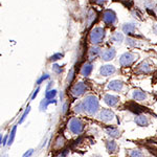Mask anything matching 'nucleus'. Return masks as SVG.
Wrapping results in <instances>:
<instances>
[{
    "mask_svg": "<svg viewBox=\"0 0 157 157\" xmlns=\"http://www.w3.org/2000/svg\"><path fill=\"white\" fill-rule=\"evenodd\" d=\"M86 90H87V87H86L85 83L78 82L72 86L71 90H70V93H71V95L73 98H78L84 94Z\"/></svg>",
    "mask_w": 157,
    "mask_h": 157,
    "instance_id": "39448f33",
    "label": "nucleus"
},
{
    "mask_svg": "<svg viewBox=\"0 0 157 157\" xmlns=\"http://www.w3.org/2000/svg\"><path fill=\"white\" fill-rule=\"evenodd\" d=\"M61 58H63V54H60V52H58V54H56L54 56H52L50 57V61H58L60 60Z\"/></svg>",
    "mask_w": 157,
    "mask_h": 157,
    "instance_id": "c756f323",
    "label": "nucleus"
},
{
    "mask_svg": "<svg viewBox=\"0 0 157 157\" xmlns=\"http://www.w3.org/2000/svg\"><path fill=\"white\" fill-rule=\"evenodd\" d=\"M155 11H156V13H157V6H156V9H155Z\"/></svg>",
    "mask_w": 157,
    "mask_h": 157,
    "instance_id": "a19ab883",
    "label": "nucleus"
},
{
    "mask_svg": "<svg viewBox=\"0 0 157 157\" xmlns=\"http://www.w3.org/2000/svg\"><path fill=\"white\" fill-rule=\"evenodd\" d=\"M105 1L106 0H94V2L98 4H103V3H105Z\"/></svg>",
    "mask_w": 157,
    "mask_h": 157,
    "instance_id": "c9c22d12",
    "label": "nucleus"
},
{
    "mask_svg": "<svg viewBox=\"0 0 157 157\" xmlns=\"http://www.w3.org/2000/svg\"><path fill=\"white\" fill-rule=\"evenodd\" d=\"M106 132L109 136H111L112 138H117L121 136V131L115 127H108L106 128Z\"/></svg>",
    "mask_w": 157,
    "mask_h": 157,
    "instance_id": "2eb2a0df",
    "label": "nucleus"
},
{
    "mask_svg": "<svg viewBox=\"0 0 157 157\" xmlns=\"http://www.w3.org/2000/svg\"><path fill=\"white\" fill-rule=\"evenodd\" d=\"M106 148H107V151L109 153H115L118 149V146L114 140H108L106 143Z\"/></svg>",
    "mask_w": 157,
    "mask_h": 157,
    "instance_id": "dca6fc26",
    "label": "nucleus"
},
{
    "mask_svg": "<svg viewBox=\"0 0 157 157\" xmlns=\"http://www.w3.org/2000/svg\"><path fill=\"white\" fill-rule=\"evenodd\" d=\"M67 153H68V152H67V150H65L64 152H63L62 154H60V155H59V157H65V156L67 155Z\"/></svg>",
    "mask_w": 157,
    "mask_h": 157,
    "instance_id": "e433bc0d",
    "label": "nucleus"
},
{
    "mask_svg": "<svg viewBox=\"0 0 157 157\" xmlns=\"http://www.w3.org/2000/svg\"><path fill=\"white\" fill-rule=\"evenodd\" d=\"M100 117L103 121L108 123V121H111L115 117V114L112 110H110V109H104V110H102V112H101Z\"/></svg>",
    "mask_w": 157,
    "mask_h": 157,
    "instance_id": "0eeeda50",
    "label": "nucleus"
},
{
    "mask_svg": "<svg viewBox=\"0 0 157 157\" xmlns=\"http://www.w3.org/2000/svg\"><path fill=\"white\" fill-rule=\"evenodd\" d=\"M100 52H101V48H100V47L93 46V47H91L90 50H89V56H90L91 58H95L98 54H100Z\"/></svg>",
    "mask_w": 157,
    "mask_h": 157,
    "instance_id": "b1692460",
    "label": "nucleus"
},
{
    "mask_svg": "<svg viewBox=\"0 0 157 157\" xmlns=\"http://www.w3.org/2000/svg\"><path fill=\"white\" fill-rule=\"evenodd\" d=\"M136 56L133 52H126L120 58V64L123 67H128L130 65H132L134 63V61L136 60Z\"/></svg>",
    "mask_w": 157,
    "mask_h": 157,
    "instance_id": "20e7f679",
    "label": "nucleus"
},
{
    "mask_svg": "<svg viewBox=\"0 0 157 157\" xmlns=\"http://www.w3.org/2000/svg\"><path fill=\"white\" fill-rule=\"evenodd\" d=\"M111 40H112L113 42H115V43L123 42V40H124L123 34H121V33H114V34H113V36L111 37Z\"/></svg>",
    "mask_w": 157,
    "mask_h": 157,
    "instance_id": "5701e85b",
    "label": "nucleus"
},
{
    "mask_svg": "<svg viewBox=\"0 0 157 157\" xmlns=\"http://www.w3.org/2000/svg\"><path fill=\"white\" fill-rule=\"evenodd\" d=\"M68 129L70 130V132L75 135H78L83 132L84 130V123L78 117H73L69 121L68 123Z\"/></svg>",
    "mask_w": 157,
    "mask_h": 157,
    "instance_id": "f03ea898",
    "label": "nucleus"
},
{
    "mask_svg": "<svg viewBox=\"0 0 157 157\" xmlns=\"http://www.w3.org/2000/svg\"><path fill=\"white\" fill-rule=\"evenodd\" d=\"M52 70H54V71L57 73V75H60V73L63 71V69L61 68L60 65H57V64H55L54 66H52Z\"/></svg>",
    "mask_w": 157,
    "mask_h": 157,
    "instance_id": "c85d7f7f",
    "label": "nucleus"
},
{
    "mask_svg": "<svg viewBox=\"0 0 157 157\" xmlns=\"http://www.w3.org/2000/svg\"><path fill=\"white\" fill-rule=\"evenodd\" d=\"M130 157H145L144 153L138 149H135V150H131L130 153H129Z\"/></svg>",
    "mask_w": 157,
    "mask_h": 157,
    "instance_id": "393cba45",
    "label": "nucleus"
},
{
    "mask_svg": "<svg viewBox=\"0 0 157 157\" xmlns=\"http://www.w3.org/2000/svg\"><path fill=\"white\" fill-rule=\"evenodd\" d=\"M56 102H57V101L54 100V98H52V100H46V98H45V100H43L41 102V104H40V110L41 111L46 110L49 104H52V103H56Z\"/></svg>",
    "mask_w": 157,
    "mask_h": 157,
    "instance_id": "aec40b11",
    "label": "nucleus"
},
{
    "mask_svg": "<svg viewBox=\"0 0 157 157\" xmlns=\"http://www.w3.org/2000/svg\"><path fill=\"white\" fill-rule=\"evenodd\" d=\"M132 97L137 102H141V101H145L147 98V94L145 91H143L141 89H135L132 92Z\"/></svg>",
    "mask_w": 157,
    "mask_h": 157,
    "instance_id": "9b49d317",
    "label": "nucleus"
},
{
    "mask_svg": "<svg viewBox=\"0 0 157 157\" xmlns=\"http://www.w3.org/2000/svg\"><path fill=\"white\" fill-rule=\"evenodd\" d=\"M126 43H127L128 45H130V46H137V45L139 44V41H137V40L135 39H132V38H127V40H126Z\"/></svg>",
    "mask_w": 157,
    "mask_h": 157,
    "instance_id": "bb28decb",
    "label": "nucleus"
},
{
    "mask_svg": "<svg viewBox=\"0 0 157 157\" xmlns=\"http://www.w3.org/2000/svg\"><path fill=\"white\" fill-rule=\"evenodd\" d=\"M105 38V29L103 27H95L90 34V42L92 44H100Z\"/></svg>",
    "mask_w": 157,
    "mask_h": 157,
    "instance_id": "7ed1b4c3",
    "label": "nucleus"
},
{
    "mask_svg": "<svg viewBox=\"0 0 157 157\" xmlns=\"http://www.w3.org/2000/svg\"><path fill=\"white\" fill-rule=\"evenodd\" d=\"M104 102L107 104L108 106H110V107H114L120 102V98H118V97L113 94H106L104 97Z\"/></svg>",
    "mask_w": 157,
    "mask_h": 157,
    "instance_id": "1a4fd4ad",
    "label": "nucleus"
},
{
    "mask_svg": "<svg viewBox=\"0 0 157 157\" xmlns=\"http://www.w3.org/2000/svg\"><path fill=\"white\" fill-rule=\"evenodd\" d=\"M29 111H30V106H27V108L25 109V111H24V113L22 114V116H21V118H20V121H19V123L21 124V123H23V121L26 118V116H27V114L29 113Z\"/></svg>",
    "mask_w": 157,
    "mask_h": 157,
    "instance_id": "cd10ccee",
    "label": "nucleus"
},
{
    "mask_svg": "<svg viewBox=\"0 0 157 157\" xmlns=\"http://www.w3.org/2000/svg\"><path fill=\"white\" fill-rule=\"evenodd\" d=\"M33 153H34V150H33V149H30V150H29L27 152H25V153L23 154V157H29Z\"/></svg>",
    "mask_w": 157,
    "mask_h": 157,
    "instance_id": "72a5a7b5",
    "label": "nucleus"
},
{
    "mask_svg": "<svg viewBox=\"0 0 157 157\" xmlns=\"http://www.w3.org/2000/svg\"><path fill=\"white\" fill-rule=\"evenodd\" d=\"M65 145V139L63 136H58L57 139H56V141H55V148L56 149H61L63 146Z\"/></svg>",
    "mask_w": 157,
    "mask_h": 157,
    "instance_id": "412c9836",
    "label": "nucleus"
},
{
    "mask_svg": "<svg viewBox=\"0 0 157 157\" xmlns=\"http://www.w3.org/2000/svg\"><path fill=\"white\" fill-rule=\"evenodd\" d=\"M103 20L106 24L113 25L116 22L117 18H116V15L114 12L111 11V10H107V11H105V13H104V15H103Z\"/></svg>",
    "mask_w": 157,
    "mask_h": 157,
    "instance_id": "423d86ee",
    "label": "nucleus"
},
{
    "mask_svg": "<svg viewBox=\"0 0 157 157\" xmlns=\"http://www.w3.org/2000/svg\"><path fill=\"white\" fill-rule=\"evenodd\" d=\"M123 30H124V33H125V34L132 35V34L135 33V25H134L133 23H126L125 25H124Z\"/></svg>",
    "mask_w": 157,
    "mask_h": 157,
    "instance_id": "a211bd4d",
    "label": "nucleus"
},
{
    "mask_svg": "<svg viewBox=\"0 0 157 157\" xmlns=\"http://www.w3.org/2000/svg\"><path fill=\"white\" fill-rule=\"evenodd\" d=\"M115 55H116L115 49L113 48V47H111V48L106 49L105 52H103V54H102V59L104 61H110V60H112L113 58L115 57Z\"/></svg>",
    "mask_w": 157,
    "mask_h": 157,
    "instance_id": "ddd939ff",
    "label": "nucleus"
},
{
    "mask_svg": "<svg viewBox=\"0 0 157 157\" xmlns=\"http://www.w3.org/2000/svg\"><path fill=\"white\" fill-rule=\"evenodd\" d=\"M95 19H97V13H95L94 10H90L87 15V25L88 26H91V24L95 21Z\"/></svg>",
    "mask_w": 157,
    "mask_h": 157,
    "instance_id": "f3484780",
    "label": "nucleus"
},
{
    "mask_svg": "<svg viewBox=\"0 0 157 157\" xmlns=\"http://www.w3.org/2000/svg\"><path fill=\"white\" fill-rule=\"evenodd\" d=\"M134 121H135L136 125H138L139 127H147V126L150 124V121H149V118L147 117L146 115H144V114L137 115Z\"/></svg>",
    "mask_w": 157,
    "mask_h": 157,
    "instance_id": "f8f14e48",
    "label": "nucleus"
},
{
    "mask_svg": "<svg viewBox=\"0 0 157 157\" xmlns=\"http://www.w3.org/2000/svg\"><path fill=\"white\" fill-rule=\"evenodd\" d=\"M116 69L113 65H105L102 66L100 69V73L103 77H109V75H112L113 73H115Z\"/></svg>",
    "mask_w": 157,
    "mask_h": 157,
    "instance_id": "6e6552de",
    "label": "nucleus"
},
{
    "mask_svg": "<svg viewBox=\"0 0 157 157\" xmlns=\"http://www.w3.org/2000/svg\"><path fill=\"white\" fill-rule=\"evenodd\" d=\"M56 95H57V90L56 89L47 90L46 94H45V98H46V100H52Z\"/></svg>",
    "mask_w": 157,
    "mask_h": 157,
    "instance_id": "a878e982",
    "label": "nucleus"
},
{
    "mask_svg": "<svg viewBox=\"0 0 157 157\" xmlns=\"http://www.w3.org/2000/svg\"><path fill=\"white\" fill-rule=\"evenodd\" d=\"M73 78H75V70L71 69V70H70V72H69V75H68L67 82H68V83H71V82H72V80H73Z\"/></svg>",
    "mask_w": 157,
    "mask_h": 157,
    "instance_id": "2f4dec72",
    "label": "nucleus"
},
{
    "mask_svg": "<svg viewBox=\"0 0 157 157\" xmlns=\"http://www.w3.org/2000/svg\"><path fill=\"white\" fill-rule=\"evenodd\" d=\"M67 107H68L67 104H64V106H63V113H65L67 111Z\"/></svg>",
    "mask_w": 157,
    "mask_h": 157,
    "instance_id": "4c0bfd02",
    "label": "nucleus"
},
{
    "mask_svg": "<svg viewBox=\"0 0 157 157\" xmlns=\"http://www.w3.org/2000/svg\"><path fill=\"white\" fill-rule=\"evenodd\" d=\"M144 4H145V6L148 7V9H153V6H154V2L152 1V0H146V1H144Z\"/></svg>",
    "mask_w": 157,
    "mask_h": 157,
    "instance_id": "7c9ffc66",
    "label": "nucleus"
},
{
    "mask_svg": "<svg viewBox=\"0 0 157 157\" xmlns=\"http://www.w3.org/2000/svg\"><path fill=\"white\" fill-rule=\"evenodd\" d=\"M2 144V134H0V145Z\"/></svg>",
    "mask_w": 157,
    "mask_h": 157,
    "instance_id": "ea45409f",
    "label": "nucleus"
},
{
    "mask_svg": "<svg viewBox=\"0 0 157 157\" xmlns=\"http://www.w3.org/2000/svg\"><path fill=\"white\" fill-rule=\"evenodd\" d=\"M81 104H82L83 112H86L89 115L95 114L100 109V103H98V98L94 97V95L86 97V98Z\"/></svg>",
    "mask_w": 157,
    "mask_h": 157,
    "instance_id": "f257e3e1",
    "label": "nucleus"
},
{
    "mask_svg": "<svg viewBox=\"0 0 157 157\" xmlns=\"http://www.w3.org/2000/svg\"><path fill=\"white\" fill-rule=\"evenodd\" d=\"M92 69H93V65L91 64V63L89 62L85 63V64L83 65L82 69H81V75H82L83 77H89L90 73L92 72Z\"/></svg>",
    "mask_w": 157,
    "mask_h": 157,
    "instance_id": "4468645a",
    "label": "nucleus"
},
{
    "mask_svg": "<svg viewBox=\"0 0 157 157\" xmlns=\"http://www.w3.org/2000/svg\"><path fill=\"white\" fill-rule=\"evenodd\" d=\"M137 71L141 73H148L151 71V67L148 64V62H143L137 68Z\"/></svg>",
    "mask_w": 157,
    "mask_h": 157,
    "instance_id": "6ab92c4d",
    "label": "nucleus"
},
{
    "mask_svg": "<svg viewBox=\"0 0 157 157\" xmlns=\"http://www.w3.org/2000/svg\"><path fill=\"white\" fill-rule=\"evenodd\" d=\"M39 90H40V88H39V87H38V88H37V89H36V90H35L34 94H33V97H32V100H34V98H36V97H37V95H38V92H39Z\"/></svg>",
    "mask_w": 157,
    "mask_h": 157,
    "instance_id": "f704fd0d",
    "label": "nucleus"
},
{
    "mask_svg": "<svg viewBox=\"0 0 157 157\" xmlns=\"http://www.w3.org/2000/svg\"><path fill=\"white\" fill-rule=\"evenodd\" d=\"M153 30L155 32V34H157V24L154 25V27H153Z\"/></svg>",
    "mask_w": 157,
    "mask_h": 157,
    "instance_id": "58836bf2",
    "label": "nucleus"
},
{
    "mask_svg": "<svg viewBox=\"0 0 157 157\" xmlns=\"http://www.w3.org/2000/svg\"><path fill=\"white\" fill-rule=\"evenodd\" d=\"M108 88L113 91H121L124 88V83L118 80L111 81V82L108 84Z\"/></svg>",
    "mask_w": 157,
    "mask_h": 157,
    "instance_id": "9d476101",
    "label": "nucleus"
},
{
    "mask_svg": "<svg viewBox=\"0 0 157 157\" xmlns=\"http://www.w3.org/2000/svg\"><path fill=\"white\" fill-rule=\"evenodd\" d=\"M49 78V75H47V73H45V75H43L42 77L37 81V84H38V85H40V84H41V83L43 82V81H45L46 78Z\"/></svg>",
    "mask_w": 157,
    "mask_h": 157,
    "instance_id": "473e14b6",
    "label": "nucleus"
},
{
    "mask_svg": "<svg viewBox=\"0 0 157 157\" xmlns=\"http://www.w3.org/2000/svg\"><path fill=\"white\" fill-rule=\"evenodd\" d=\"M16 131H17V126H14L11 131V133H10L9 135V139H7V145L11 146L13 144V141H14L15 139V135H16Z\"/></svg>",
    "mask_w": 157,
    "mask_h": 157,
    "instance_id": "4be33fe9",
    "label": "nucleus"
}]
</instances>
